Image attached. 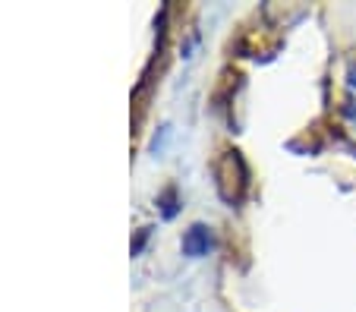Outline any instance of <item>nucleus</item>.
Wrapping results in <instances>:
<instances>
[{
  "mask_svg": "<svg viewBox=\"0 0 356 312\" xmlns=\"http://www.w3.org/2000/svg\"><path fill=\"white\" fill-rule=\"evenodd\" d=\"M209 246H211V240H209V233H205V227H193L189 237H186V243H183V249H186L189 256H202Z\"/></svg>",
  "mask_w": 356,
  "mask_h": 312,
  "instance_id": "nucleus-1",
  "label": "nucleus"
}]
</instances>
